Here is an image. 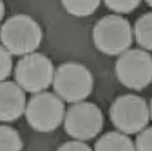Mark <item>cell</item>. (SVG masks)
<instances>
[{"label":"cell","mask_w":152,"mask_h":151,"mask_svg":"<svg viewBox=\"0 0 152 151\" xmlns=\"http://www.w3.org/2000/svg\"><path fill=\"white\" fill-rule=\"evenodd\" d=\"M55 95L66 103H80L85 101L93 92L91 71L82 63L67 61L55 69L53 76Z\"/></svg>","instance_id":"2"},{"label":"cell","mask_w":152,"mask_h":151,"mask_svg":"<svg viewBox=\"0 0 152 151\" xmlns=\"http://www.w3.org/2000/svg\"><path fill=\"white\" fill-rule=\"evenodd\" d=\"M43 32L40 24L29 15H15L2 24V47L11 56H26L40 47Z\"/></svg>","instance_id":"1"},{"label":"cell","mask_w":152,"mask_h":151,"mask_svg":"<svg viewBox=\"0 0 152 151\" xmlns=\"http://www.w3.org/2000/svg\"><path fill=\"white\" fill-rule=\"evenodd\" d=\"M11 72H13V60H11V55L0 45V82H5Z\"/></svg>","instance_id":"15"},{"label":"cell","mask_w":152,"mask_h":151,"mask_svg":"<svg viewBox=\"0 0 152 151\" xmlns=\"http://www.w3.org/2000/svg\"><path fill=\"white\" fill-rule=\"evenodd\" d=\"M23 140L19 132L10 125L0 124V151H21Z\"/></svg>","instance_id":"12"},{"label":"cell","mask_w":152,"mask_h":151,"mask_svg":"<svg viewBox=\"0 0 152 151\" xmlns=\"http://www.w3.org/2000/svg\"><path fill=\"white\" fill-rule=\"evenodd\" d=\"M55 68L48 56L39 52L29 53L18 61L15 68V82L29 93L47 92L53 84Z\"/></svg>","instance_id":"7"},{"label":"cell","mask_w":152,"mask_h":151,"mask_svg":"<svg viewBox=\"0 0 152 151\" xmlns=\"http://www.w3.org/2000/svg\"><path fill=\"white\" fill-rule=\"evenodd\" d=\"M66 114L64 101L53 92L35 93L27 101L24 116L27 124L37 132H53L63 124Z\"/></svg>","instance_id":"5"},{"label":"cell","mask_w":152,"mask_h":151,"mask_svg":"<svg viewBox=\"0 0 152 151\" xmlns=\"http://www.w3.org/2000/svg\"><path fill=\"white\" fill-rule=\"evenodd\" d=\"M56 151H93L85 141H77V140H71L66 141L59 146Z\"/></svg>","instance_id":"17"},{"label":"cell","mask_w":152,"mask_h":151,"mask_svg":"<svg viewBox=\"0 0 152 151\" xmlns=\"http://www.w3.org/2000/svg\"><path fill=\"white\" fill-rule=\"evenodd\" d=\"M139 3L141 2H138V0H106L104 5L120 16V15H126V13L134 11L139 7Z\"/></svg>","instance_id":"14"},{"label":"cell","mask_w":152,"mask_h":151,"mask_svg":"<svg viewBox=\"0 0 152 151\" xmlns=\"http://www.w3.org/2000/svg\"><path fill=\"white\" fill-rule=\"evenodd\" d=\"M109 116L120 133L133 135L149 127L151 106L141 96L126 93L114 100L109 109Z\"/></svg>","instance_id":"4"},{"label":"cell","mask_w":152,"mask_h":151,"mask_svg":"<svg viewBox=\"0 0 152 151\" xmlns=\"http://www.w3.org/2000/svg\"><path fill=\"white\" fill-rule=\"evenodd\" d=\"M26 92L15 80L0 82V122H13L24 114Z\"/></svg>","instance_id":"9"},{"label":"cell","mask_w":152,"mask_h":151,"mask_svg":"<svg viewBox=\"0 0 152 151\" xmlns=\"http://www.w3.org/2000/svg\"><path fill=\"white\" fill-rule=\"evenodd\" d=\"M133 37L136 39L141 50L151 52L152 48V13H144L136 19L134 26L131 27Z\"/></svg>","instance_id":"11"},{"label":"cell","mask_w":152,"mask_h":151,"mask_svg":"<svg viewBox=\"0 0 152 151\" xmlns=\"http://www.w3.org/2000/svg\"><path fill=\"white\" fill-rule=\"evenodd\" d=\"M63 7L67 13L74 16H90L99 7L98 0H64Z\"/></svg>","instance_id":"13"},{"label":"cell","mask_w":152,"mask_h":151,"mask_svg":"<svg viewBox=\"0 0 152 151\" xmlns=\"http://www.w3.org/2000/svg\"><path fill=\"white\" fill-rule=\"evenodd\" d=\"M3 16H5V3L0 2V23H2Z\"/></svg>","instance_id":"18"},{"label":"cell","mask_w":152,"mask_h":151,"mask_svg":"<svg viewBox=\"0 0 152 151\" xmlns=\"http://www.w3.org/2000/svg\"><path fill=\"white\" fill-rule=\"evenodd\" d=\"M93 43L109 56L122 55L133 43V31L128 19L118 15H106L93 27Z\"/></svg>","instance_id":"3"},{"label":"cell","mask_w":152,"mask_h":151,"mask_svg":"<svg viewBox=\"0 0 152 151\" xmlns=\"http://www.w3.org/2000/svg\"><path fill=\"white\" fill-rule=\"evenodd\" d=\"M134 151H152V129L146 127L138 133L136 141H133Z\"/></svg>","instance_id":"16"},{"label":"cell","mask_w":152,"mask_h":151,"mask_svg":"<svg viewBox=\"0 0 152 151\" xmlns=\"http://www.w3.org/2000/svg\"><path fill=\"white\" fill-rule=\"evenodd\" d=\"M93 151H134V145L128 135L112 130L98 138Z\"/></svg>","instance_id":"10"},{"label":"cell","mask_w":152,"mask_h":151,"mask_svg":"<svg viewBox=\"0 0 152 151\" xmlns=\"http://www.w3.org/2000/svg\"><path fill=\"white\" fill-rule=\"evenodd\" d=\"M118 82L131 90H142L152 80V56L141 48H130L115 61Z\"/></svg>","instance_id":"8"},{"label":"cell","mask_w":152,"mask_h":151,"mask_svg":"<svg viewBox=\"0 0 152 151\" xmlns=\"http://www.w3.org/2000/svg\"><path fill=\"white\" fill-rule=\"evenodd\" d=\"M63 125L66 133L74 140L87 141L101 133L104 127V116L98 105L90 101H80L66 109Z\"/></svg>","instance_id":"6"}]
</instances>
